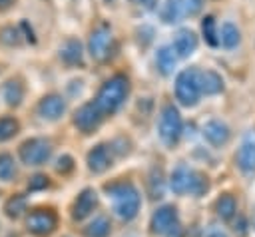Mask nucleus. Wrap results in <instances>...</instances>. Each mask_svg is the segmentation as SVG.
I'll list each match as a JSON object with an SVG mask.
<instances>
[{
  "label": "nucleus",
  "mask_w": 255,
  "mask_h": 237,
  "mask_svg": "<svg viewBox=\"0 0 255 237\" xmlns=\"http://www.w3.org/2000/svg\"><path fill=\"white\" fill-rule=\"evenodd\" d=\"M129 94V80L126 74H114L112 78H108L102 88L98 90V96L94 100V104L98 106V110L106 116H112L120 110V106L126 102Z\"/></svg>",
  "instance_id": "obj_1"
},
{
  "label": "nucleus",
  "mask_w": 255,
  "mask_h": 237,
  "mask_svg": "<svg viewBox=\"0 0 255 237\" xmlns=\"http://www.w3.org/2000/svg\"><path fill=\"white\" fill-rule=\"evenodd\" d=\"M108 197L114 199V209L122 219H133L139 211V193L129 181H114L106 185Z\"/></svg>",
  "instance_id": "obj_2"
},
{
  "label": "nucleus",
  "mask_w": 255,
  "mask_h": 237,
  "mask_svg": "<svg viewBox=\"0 0 255 237\" xmlns=\"http://www.w3.org/2000/svg\"><path fill=\"white\" fill-rule=\"evenodd\" d=\"M88 52L96 62H108L116 52V38L112 34V28L106 24H100L92 30L88 40Z\"/></svg>",
  "instance_id": "obj_3"
},
{
  "label": "nucleus",
  "mask_w": 255,
  "mask_h": 237,
  "mask_svg": "<svg viewBox=\"0 0 255 237\" xmlns=\"http://www.w3.org/2000/svg\"><path fill=\"white\" fill-rule=\"evenodd\" d=\"M199 70L185 68L175 78V98L183 106H195L199 100Z\"/></svg>",
  "instance_id": "obj_4"
},
{
  "label": "nucleus",
  "mask_w": 255,
  "mask_h": 237,
  "mask_svg": "<svg viewBox=\"0 0 255 237\" xmlns=\"http://www.w3.org/2000/svg\"><path fill=\"white\" fill-rule=\"evenodd\" d=\"M18 153L26 165H42L52 155V143L46 137H30L20 145Z\"/></svg>",
  "instance_id": "obj_5"
},
{
  "label": "nucleus",
  "mask_w": 255,
  "mask_h": 237,
  "mask_svg": "<svg viewBox=\"0 0 255 237\" xmlns=\"http://www.w3.org/2000/svg\"><path fill=\"white\" fill-rule=\"evenodd\" d=\"M181 135V116L173 104H165L159 114V137L167 143L173 145Z\"/></svg>",
  "instance_id": "obj_6"
},
{
  "label": "nucleus",
  "mask_w": 255,
  "mask_h": 237,
  "mask_svg": "<svg viewBox=\"0 0 255 237\" xmlns=\"http://www.w3.org/2000/svg\"><path fill=\"white\" fill-rule=\"evenodd\" d=\"M104 119V114L98 110V106L94 102H86L82 104L76 112H74V125L82 131V133H92L100 127Z\"/></svg>",
  "instance_id": "obj_7"
},
{
  "label": "nucleus",
  "mask_w": 255,
  "mask_h": 237,
  "mask_svg": "<svg viewBox=\"0 0 255 237\" xmlns=\"http://www.w3.org/2000/svg\"><path fill=\"white\" fill-rule=\"evenodd\" d=\"M235 161L243 173H247V175L255 173V129H249L243 135L241 145L235 155Z\"/></svg>",
  "instance_id": "obj_8"
},
{
  "label": "nucleus",
  "mask_w": 255,
  "mask_h": 237,
  "mask_svg": "<svg viewBox=\"0 0 255 237\" xmlns=\"http://www.w3.org/2000/svg\"><path fill=\"white\" fill-rule=\"evenodd\" d=\"M36 112H38V116H40L42 119L56 121V119H60V118L64 116V112H66V102H64V98L58 96V94H48V96H44V98L38 102Z\"/></svg>",
  "instance_id": "obj_9"
},
{
  "label": "nucleus",
  "mask_w": 255,
  "mask_h": 237,
  "mask_svg": "<svg viewBox=\"0 0 255 237\" xmlns=\"http://www.w3.org/2000/svg\"><path fill=\"white\" fill-rule=\"evenodd\" d=\"M26 225L36 235H46L56 227V215L50 209H36L28 215Z\"/></svg>",
  "instance_id": "obj_10"
},
{
  "label": "nucleus",
  "mask_w": 255,
  "mask_h": 237,
  "mask_svg": "<svg viewBox=\"0 0 255 237\" xmlns=\"http://www.w3.org/2000/svg\"><path fill=\"white\" fill-rule=\"evenodd\" d=\"M0 96L6 106L16 108L22 104V100L26 96V86L20 78H8V80H4V84L0 88Z\"/></svg>",
  "instance_id": "obj_11"
},
{
  "label": "nucleus",
  "mask_w": 255,
  "mask_h": 237,
  "mask_svg": "<svg viewBox=\"0 0 255 237\" xmlns=\"http://www.w3.org/2000/svg\"><path fill=\"white\" fill-rule=\"evenodd\" d=\"M195 48H197V36L191 30L181 28L173 38V46H171L173 54L179 56V58H187L195 52Z\"/></svg>",
  "instance_id": "obj_12"
},
{
  "label": "nucleus",
  "mask_w": 255,
  "mask_h": 237,
  "mask_svg": "<svg viewBox=\"0 0 255 237\" xmlns=\"http://www.w3.org/2000/svg\"><path fill=\"white\" fill-rule=\"evenodd\" d=\"M110 165H112V151H110L108 145L100 143V145H96V147L90 149V153H88V167H90V171L102 173Z\"/></svg>",
  "instance_id": "obj_13"
},
{
  "label": "nucleus",
  "mask_w": 255,
  "mask_h": 237,
  "mask_svg": "<svg viewBox=\"0 0 255 237\" xmlns=\"http://www.w3.org/2000/svg\"><path fill=\"white\" fill-rule=\"evenodd\" d=\"M175 223H177V211H175V207L163 205V207H159V209L153 213V217H151V231L165 235L167 229H169L171 225H175Z\"/></svg>",
  "instance_id": "obj_14"
},
{
  "label": "nucleus",
  "mask_w": 255,
  "mask_h": 237,
  "mask_svg": "<svg viewBox=\"0 0 255 237\" xmlns=\"http://www.w3.org/2000/svg\"><path fill=\"white\" fill-rule=\"evenodd\" d=\"M203 135H205V139L211 145L219 147V145H225L227 143V139H229V127L221 119H209L203 125Z\"/></svg>",
  "instance_id": "obj_15"
},
{
  "label": "nucleus",
  "mask_w": 255,
  "mask_h": 237,
  "mask_svg": "<svg viewBox=\"0 0 255 237\" xmlns=\"http://www.w3.org/2000/svg\"><path fill=\"white\" fill-rule=\"evenodd\" d=\"M60 60L68 66H82L84 64V50H82V44L76 40V38H70L66 40L62 46H60Z\"/></svg>",
  "instance_id": "obj_16"
},
{
  "label": "nucleus",
  "mask_w": 255,
  "mask_h": 237,
  "mask_svg": "<svg viewBox=\"0 0 255 237\" xmlns=\"http://www.w3.org/2000/svg\"><path fill=\"white\" fill-rule=\"evenodd\" d=\"M96 203H98V195H96V191L90 189V187L84 189V191L78 195L76 203H74V211H72L74 219H84L86 215H90V213L94 211Z\"/></svg>",
  "instance_id": "obj_17"
},
{
  "label": "nucleus",
  "mask_w": 255,
  "mask_h": 237,
  "mask_svg": "<svg viewBox=\"0 0 255 237\" xmlns=\"http://www.w3.org/2000/svg\"><path fill=\"white\" fill-rule=\"evenodd\" d=\"M191 177H193V169H189L185 163L177 165L169 177V187L175 193H187L189 185H191Z\"/></svg>",
  "instance_id": "obj_18"
},
{
  "label": "nucleus",
  "mask_w": 255,
  "mask_h": 237,
  "mask_svg": "<svg viewBox=\"0 0 255 237\" xmlns=\"http://www.w3.org/2000/svg\"><path fill=\"white\" fill-rule=\"evenodd\" d=\"M199 90L207 96H215L223 90V78L213 70L199 72Z\"/></svg>",
  "instance_id": "obj_19"
},
{
  "label": "nucleus",
  "mask_w": 255,
  "mask_h": 237,
  "mask_svg": "<svg viewBox=\"0 0 255 237\" xmlns=\"http://www.w3.org/2000/svg\"><path fill=\"white\" fill-rule=\"evenodd\" d=\"M155 64H157V70L163 76L171 74L173 68H175V54H173V50L169 46H161L157 50V54H155Z\"/></svg>",
  "instance_id": "obj_20"
},
{
  "label": "nucleus",
  "mask_w": 255,
  "mask_h": 237,
  "mask_svg": "<svg viewBox=\"0 0 255 237\" xmlns=\"http://www.w3.org/2000/svg\"><path fill=\"white\" fill-rule=\"evenodd\" d=\"M181 12H183V2L181 0H165V4L161 8V20L165 24H173V22L179 20Z\"/></svg>",
  "instance_id": "obj_21"
},
{
  "label": "nucleus",
  "mask_w": 255,
  "mask_h": 237,
  "mask_svg": "<svg viewBox=\"0 0 255 237\" xmlns=\"http://www.w3.org/2000/svg\"><path fill=\"white\" fill-rule=\"evenodd\" d=\"M112 231V225H110V219L100 215L96 217L88 227H86V235L88 237H108Z\"/></svg>",
  "instance_id": "obj_22"
},
{
  "label": "nucleus",
  "mask_w": 255,
  "mask_h": 237,
  "mask_svg": "<svg viewBox=\"0 0 255 237\" xmlns=\"http://www.w3.org/2000/svg\"><path fill=\"white\" fill-rule=\"evenodd\" d=\"M22 40H24V36H22V32H20L18 26H4V28L0 30V44H4V46H8V48L20 46Z\"/></svg>",
  "instance_id": "obj_23"
},
{
  "label": "nucleus",
  "mask_w": 255,
  "mask_h": 237,
  "mask_svg": "<svg viewBox=\"0 0 255 237\" xmlns=\"http://www.w3.org/2000/svg\"><path fill=\"white\" fill-rule=\"evenodd\" d=\"M235 211H237V203H235V199H233V195H229V193H225V195H221L219 199H217V215L221 217V219H231L233 215H235Z\"/></svg>",
  "instance_id": "obj_24"
},
{
  "label": "nucleus",
  "mask_w": 255,
  "mask_h": 237,
  "mask_svg": "<svg viewBox=\"0 0 255 237\" xmlns=\"http://www.w3.org/2000/svg\"><path fill=\"white\" fill-rule=\"evenodd\" d=\"M20 129V121L14 116H2L0 118V141H6L14 137Z\"/></svg>",
  "instance_id": "obj_25"
},
{
  "label": "nucleus",
  "mask_w": 255,
  "mask_h": 237,
  "mask_svg": "<svg viewBox=\"0 0 255 237\" xmlns=\"http://www.w3.org/2000/svg\"><path fill=\"white\" fill-rule=\"evenodd\" d=\"M239 40H241V34H239V28L235 24L227 22L221 26V44L225 48H235L239 44Z\"/></svg>",
  "instance_id": "obj_26"
},
{
  "label": "nucleus",
  "mask_w": 255,
  "mask_h": 237,
  "mask_svg": "<svg viewBox=\"0 0 255 237\" xmlns=\"http://www.w3.org/2000/svg\"><path fill=\"white\" fill-rule=\"evenodd\" d=\"M16 175V163L10 153H0V179L12 181Z\"/></svg>",
  "instance_id": "obj_27"
},
{
  "label": "nucleus",
  "mask_w": 255,
  "mask_h": 237,
  "mask_svg": "<svg viewBox=\"0 0 255 237\" xmlns=\"http://www.w3.org/2000/svg\"><path fill=\"white\" fill-rule=\"evenodd\" d=\"M201 34L205 38V42L209 46H217L219 38H217V30H215V18L213 16H205L201 22Z\"/></svg>",
  "instance_id": "obj_28"
},
{
  "label": "nucleus",
  "mask_w": 255,
  "mask_h": 237,
  "mask_svg": "<svg viewBox=\"0 0 255 237\" xmlns=\"http://www.w3.org/2000/svg\"><path fill=\"white\" fill-rule=\"evenodd\" d=\"M4 211L8 217H20L24 211H26V197L24 195H14L6 201L4 205Z\"/></svg>",
  "instance_id": "obj_29"
},
{
  "label": "nucleus",
  "mask_w": 255,
  "mask_h": 237,
  "mask_svg": "<svg viewBox=\"0 0 255 237\" xmlns=\"http://www.w3.org/2000/svg\"><path fill=\"white\" fill-rule=\"evenodd\" d=\"M209 189V181H207V177L203 175V173H199V171H193V177H191V185H189V193H193V195H203L205 191Z\"/></svg>",
  "instance_id": "obj_30"
},
{
  "label": "nucleus",
  "mask_w": 255,
  "mask_h": 237,
  "mask_svg": "<svg viewBox=\"0 0 255 237\" xmlns=\"http://www.w3.org/2000/svg\"><path fill=\"white\" fill-rule=\"evenodd\" d=\"M149 193H151V197H161V193H163V179H161V171L159 169H153L151 171V177H149Z\"/></svg>",
  "instance_id": "obj_31"
},
{
  "label": "nucleus",
  "mask_w": 255,
  "mask_h": 237,
  "mask_svg": "<svg viewBox=\"0 0 255 237\" xmlns=\"http://www.w3.org/2000/svg\"><path fill=\"white\" fill-rule=\"evenodd\" d=\"M74 169V159H72V155H60L58 157V161H56V171L58 173H62V175H66V173H70Z\"/></svg>",
  "instance_id": "obj_32"
},
{
  "label": "nucleus",
  "mask_w": 255,
  "mask_h": 237,
  "mask_svg": "<svg viewBox=\"0 0 255 237\" xmlns=\"http://www.w3.org/2000/svg\"><path fill=\"white\" fill-rule=\"evenodd\" d=\"M181 2H183V12L187 16H195V14L201 12L205 0H181Z\"/></svg>",
  "instance_id": "obj_33"
},
{
  "label": "nucleus",
  "mask_w": 255,
  "mask_h": 237,
  "mask_svg": "<svg viewBox=\"0 0 255 237\" xmlns=\"http://www.w3.org/2000/svg\"><path fill=\"white\" fill-rule=\"evenodd\" d=\"M48 187V177L46 175H34L32 179H30V183H28V189L30 191H38V189H46Z\"/></svg>",
  "instance_id": "obj_34"
},
{
  "label": "nucleus",
  "mask_w": 255,
  "mask_h": 237,
  "mask_svg": "<svg viewBox=\"0 0 255 237\" xmlns=\"http://www.w3.org/2000/svg\"><path fill=\"white\" fill-rule=\"evenodd\" d=\"M131 2H133L135 6H139V8H143V10H151L157 0H131Z\"/></svg>",
  "instance_id": "obj_35"
},
{
  "label": "nucleus",
  "mask_w": 255,
  "mask_h": 237,
  "mask_svg": "<svg viewBox=\"0 0 255 237\" xmlns=\"http://www.w3.org/2000/svg\"><path fill=\"white\" fill-rule=\"evenodd\" d=\"M167 237H183V231H181V227H179V223H175V225H171L169 229H167V233H165Z\"/></svg>",
  "instance_id": "obj_36"
},
{
  "label": "nucleus",
  "mask_w": 255,
  "mask_h": 237,
  "mask_svg": "<svg viewBox=\"0 0 255 237\" xmlns=\"http://www.w3.org/2000/svg\"><path fill=\"white\" fill-rule=\"evenodd\" d=\"M205 237H227V235H225V231L219 229V227H209L207 233H205Z\"/></svg>",
  "instance_id": "obj_37"
},
{
  "label": "nucleus",
  "mask_w": 255,
  "mask_h": 237,
  "mask_svg": "<svg viewBox=\"0 0 255 237\" xmlns=\"http://www.w3.org/2000/svg\"><path fill=\"white\" fill-rule=\"evenodd\" d=\"M235 231H237L239 235H245V233H247V221H245L243 217H239V221L235 223Z\"/></svg>",
  "instance_id": "obj_38"
},
{
  "label": "nucleus",
  "mask_w": 255,
  "mask_h": 237,
  "mask_svg": "<svg viewBox=\"0 0 255 237\" xmlns=\"http://www.w3.org/2000/svg\"><path fill=\"white\" fill-rule=\"evenodd\" d=\"M14 4H16V0H0V12H8Z\"/></svg>",
  "instance_id": "obj_39"
},
{
  "label": "nucleus",
  "mask_w": 255,
  "mask_h": 237,
  "mask_svg": "<svg viewBox=\"0 0 255 237\" xmlns=\"http://www.w3.org/2000/svg\"><path fill=\"white\" fill-rule=\"evenodd\" d=\"M106 2H114V0H106Z\"/></svg>",
  "instance_id": "obj_40"
},
{
  "label": "nucleus",
  "mask_w": 255,
  "mask_h": 237,
  "mask_svg": "<svg viewBox=\"0 0 255 237\" xmlns=\"http://www.w3.org/2000/svg\"><path fill=\"white\" fill-rule=\"evenodd\" d=\"M253 225H255V219H253Z\"/></svg>",
  "instance_id": "obj_41"
}]
</instances>
